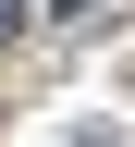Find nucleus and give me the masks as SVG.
Listing matches in <instances>:
<instances>
[{
	"label": "nucleus",
	"instance_id": "1",
	"mask_svg": "<svg viewBox=\"0 0 135 147\" xmlns=\"http://www.w3.org/2000/svg\"><path fill=\"white\" fill-rule=\"evenodd\" d=\"M62 12H74V0H62Z\"/></svg>",
	"mask_w": 135,
	"mask_h": 147
}]
</instances>
